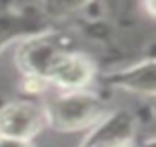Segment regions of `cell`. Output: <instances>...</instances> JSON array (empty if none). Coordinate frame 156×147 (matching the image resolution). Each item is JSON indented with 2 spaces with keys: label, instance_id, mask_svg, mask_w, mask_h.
Returning <instances> with one entry per match:
<instances>
[{
  "label": "cell",
  "instance_id": "cell-1",
  "mask_svg": "<svg viewBox=\"0 0 156 147\" xmlns=\"http://www.w3.org/2000/svg\"><path fill=\"white\" fill-rule=\"evenodd\" d=\"M42 125V112L33 103H13L0 112V136L28 140Z\"/></svg>",
  "mask_w": 156,
  "mask_h": 147
},
{
  "label": "cell",
  "instance_id": "cell-2",
  "mask_svg": "<svg viewBox=\"0 0 156 147\" xmlns=\"http://www.w3.org/2000/svg\"><path fill=\"white\" fill-rule=\"evenodd\" d=\"M46 76L66 88H81L90 79V66L85 59L75 55H57L50 64Z\"/></svg>",
  "mask_w": 156,
  "mask_h": 147
},
{
  "label": "cell",
  "instance_id": "cell-3",
  "mask_svg": "<svg viewBox=\"0 0 156 147\" xmlns=\"http://www.w3.org/2000/svg\"><path fill=\"white\" fill-rule=\"evenodd\" d=\"M92 99L83 98V96H72L57 105V120L64 127H75V125H83L88 120H92L94 109H92Z\"/></svg>",
  "mask_w": 156,
  "mask_h": 147
},
{
  "label": "cell",
  "instance_id": "cell-4",
  "mask_svg": "<svg viewBox=\"0 0 156 147\" xmlns=\"http://www.w3.org/2000/svg\"><path fill=\"white\" fill-rule=\"evenodd\" d=\"M0 147H31V145L26 140H15V138L0 136Z\"/></svg>",
  "mask_w": 156,
  "mask_h": 147
},
{
  "label": "cell",
  "instance_id": "cell-5",
  "mask_svg": "<svg viewBox=\"0 0 156 147\" xmlns=\"http://www.w3.org/2000/svg\"><path fill=\"white\" fill-rule=\"evenodd\" d=\"M107 147H127V145L121 143V142H116V143H110V145H107Z\"/></svg>",
  "mask_w": 156,
  "mask_h": 147
}]
</instances>
